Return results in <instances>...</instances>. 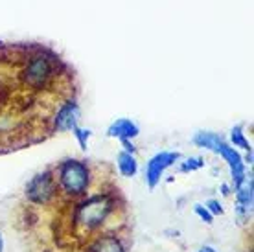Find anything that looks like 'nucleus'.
<instances>
[{"label":"nucleus","mask_w":254,"mask_h":252,"mask_svg":"<svg viewBox=\"0 0 254 252\" xmlns=\"http://www.w3.org/2000/svg\"><path fill=\"white\" fill-rule=\"evenodd\" d=\"M238 202H240V210H243V212H247L251 210V206H253V189H254V184H253V179H247L245 177V181H243L240 186H238Z\"/></svg>","instance_id":"nucleus-9"},{"label":"nucleus","mask_w":254,"mask_h":252,"mask_svg":"<svg viewBox=\"0 0 254 252\" xmlns=\"http://www.w3.org/2000/svg\"><path fill=\"white\" fill-rule=\"evenodd\" d=\"M2 249H4V241H2V234H0V252H2Z\"/></svg>","instance_id":"nucleus-20"},{"label":"nucleus","mask_w":254,"mask_h":252,"mask_svg":"<svg viewBox=\"0 0 254 252\" xmlns=\"http://www.w3.org/2000/svg\"><path fill=\"white\" fill-rule=\"evenodd\" d=\"M219 153L227 162H229L230 166V173H232V181H234V186L238 188L240 184L245 181V166H243L242 162V157H240V153L236 151L234 147H230V145H227L225 142H221V144L217 145V151Z\"/></svg>","instance_id":"nucleus-6"},{"label":"nucleus","mask_w":254,"mask_h":252,"mask_svg":"<svg viewBox=\"0 0 254 252\" xmlns=\"http://www.w3.org/2000/svg\"><path fill=\"white\" fill-rule=\"evenodd\" d=\"M195 214L199 215L204 223H212V219H214V215L210 214L208 208H206V206H201V204H195Z\"/></svg>","instance_id":"nucleus-16"},{"label":"nucleus","mask_w":254,"mask_h":252,"mask_svg":"<svg viewBox=\"0 0 254 252\" xmlns=\"http://www.w3.org/2000/svg\"><path fill=\"white\" fill-rule=\"evenodd\" d=\"M56 195V181L50 171L39 173L26 186V197L35 204H46Z\"/></svg>","instance_id":"nucleus-3"},{"label":"nucleus","mask_w":254,"mask_h":252,"mask_svg":"<svg viewBox=\"0 0 254 252\" xmlns=\"http://www.w3.org/2000/svg\"><path fill=\"white\" fill-rule=\"evenodd\" d=\"M109 136H115V138H134L138 134V127L134 126L131 120H126V118H120L116 120L115 124H111V127L107 129Z\"/></svg>","instance_id":"nucleus-8"},{"label":"nucleus","mask_w":254,"mask_h":252,"mask_svg":"<svg viewBox=\"0 0 254 252\" xmlns=\"http://www.w3.org/2000/svg\"><path fill=\"white\" fill-rule=\"evenodd\" d=\"M109 212H111V199L105 195H96L87 199L83 204H79L76 219L83 227L96 228L105 221Z\"/></svg>","instance_id":"nucleus-2"},{"label":"nucleus","mask_w":254,"mask_h":252,"mask_svg":"<svg viewBox=\"0 0 254 252\" xmlns=\"http://www.w3.org/2000/svg\"><path fill=\"white\" fill-rule=\"evenodd\" d=\"M203 158H199V157H195V158H188L185 164L181 166V171H185V173H188V171H195V170H199V168H203Z\"/></svg>","instance_id":"nucleus-14"},{"label":"nucleus","mask_w":254,"mask_h":252,"mask_svg":"<svg viewBox=\"0 0 254 252\" xmlns=\"http://www.w3.org/2000/svg\"><path fill=\"white\" fill-rule=\"evenodd\" d=\"M206 208H208V212L212 215H221L223 214V208H221V204L217 201H214V199H210L208 202H206Z\"/></svg>","instance_id":"nucleus-17"},{"label":"nucleus","mask_w":254,"mask_h":252,"mask_svg":"<svg viewBox=\"0 0 254 252\" xmlns=\"http://www.w3.org/2000/svg\"><path fill=\"white\" fill-rule=\"evenodd\" d=\"M179 153H159V155H155V157L147 162V171H146V179H147V184H149V188H155L157 184H159L160 177L164 173L170 166L175 164V160H179Z\"/></svg>","instance_id":"nucleus-5"},{"label":"nucleus","mask_w":254,"mask_h":252,"mask_svg":"<svg viewBox=\"0 0 254 252\" xmlns=\"http://www.w3.org/2000/svg\"><path fill=\"white\" fill-rule=\"evenodd\" d=\"M118 168H120V173L124 177H134L138 166H136V160H134L133 153H120L118 155Z\"/></svg>","instance_id":"nucleus-11"},{"label":"nucleus","mask_w":254,"mask_h":252,"mask_svg":"<svg viewBox=\"0 0 254 252\" xmlns=\"http://www.w3.org/2000/svg\"><path fill=\"white\" fill-rule=\"evenodd\" d=\"M90 252H124V245L115 236H105L96 241Z\"/></svg>","instance_id":"nucleus-10"},{"label":"nucleus","mask_w":254,"mask_h":252,"mask_svg":"<svg viewBox=\"0 0 254 252\" xmlns=\"http://www.w3.org/2000/svg\"><path fill=\"white\" fill-rule=\"evenodd\" d=\"M193 142H195L199 147H206V149L217 151V145L221 144L223 140L216 132H197V136L193 138Z\"/></svg>","instance_id":"nucleus-12"},{"label":"nucleus","mask_w":254,"mask_h":252,"mask_svg":"<svg viewBox=\"0 0 254 252\" xmlns=\"http://www.w3.org/2000/svg\"><path fill=\"white\" fill-rule=\"evenodd\" d=\"M79 107L74 101H66L63 107L59 109L56 114V129L58 131H72L79 122Z\"/></svg>","instance_id":"nucleus-7"},{"label":"nucleus","mask_w":254,"mask_h":252,"mask_svg":"<svg viewBox=\"0 0 254 252\" xmlns=\"http://www.w3.org/2000/svg\"><path fill=\"white\" fill-rule=\"evenodd\" d=\"M199 252H216V251H214L212 247H203V249H201Z\"/></svg>","instance_id":"nucleus-19"},{"label":"nucleus","mask_w":254,"mask_h":252,"mask_svg":"<svg viewBox=\"0 0 254 252\" xmlns=\"http://www.w3.org/2000/svg\"><path fill=\"white\" fill-rule=\"evenodd\" d=\"M122 144H124V147H126L127 153H133L134 151V147H133V144L129 142V138H122Z\"/></svg>","instance_id":"nucleus-18"},{"label":"nucleus","mask_w":254,"mask_h":252,"mask_svg":"<svg viewBox=\"0 0 254 252\" xmlns=\"http://www.w3.org/2000/svg\"><path fill=\"white\" fill-rule=\"evenodd\" d=\"M74 131V136L79 140V145H81V149H87V142H89V136H90V131L87 129H81V127H74L72 129Z\"/></svg>","instance_id":"nucleus-15"},{"label":"nucleus","mask_w":254,"mask_h":252,"mask_svg":"<svg viewBox=\"0 0 254 252\" xmlns=\"http://www.w3.org/2000/svg\"><path fill=\"white\" fill-rule=\"evenodd\" d=\"M59 181L66 193L81 195L89 188L90 171L81 160H66L59 168Z\"/></svg>","instance_id":"nucleus-1"},{"label":"nucleus","mask_w":254,"mask_h":252,"mask_svg":"<svg viewBox=\"0 0 254 252\" xmlns=\"http://www.w3.org/2000/svg\"><path fill=\"white\" fill-rule=\"evenodd\" d=\"M50 76H52V68H50L48 59L43 56H37V57H33L32 61L28 63V66H26L24 83L30 85L32 88H41V87H45Z\"/></svg>","instance_id":"nucleus-4"},{"label":"nucleus","mask_w":254,"mask_h":252,"mask_svg":"<svg viewBox=\"0 0 254 252\" xmlns=\"http://www.w3.org/2000/svg\"><path fill=\"white\" fill-rule=\"evenodd\" d=\"M230 138H232L234 145H238V147H243V149L251 151V144H249L247 140H245V136H243V127L242 126H236L234 129H232V134H230Z\"/></svg>","instance_id":"nucleus-13"}]
</instances>
